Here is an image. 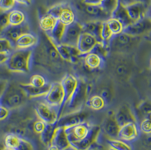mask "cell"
<instances>
[{
	"instance_id": "obj_29",
	"label": "cell",
	"mask_w": 151,
	"mask_h": 150,
	"mask_svg": "<svg viewBox=\"0 0 151 150\" xmlns=\"http://www.w3.org/2000/svg\"><path fill=\"white\" fill-rule=\"evenodd\" d=\"M58 21H61L66 26H69L76 21V14L73 9L65 4L60 14Z\"/></svg>"
},
{
	"instance_id": "obj_38",
	"label": "cell",
	"mask_w": 151,
	"mask_h": 150,
	"mask_svg": "<svg viewBox=\"0 0 151 150\" xmlns=\"http://www.w3.org/2000/svg\"><path fill=\"white\" fill-rule=\"evenodd\" d=\"M29 84L38 88H42L48 84L45 78L43 76L39 74L32 75L31 77Z\"/></svg>"
},
{
	"instance_id": "obj_45",
	"label": "cell",
	"mask_w": 151,
	"mask_h": 150,
	"mask_svg": "<svg viewBox=\"0 0 151 150\" xmlns=\"http://www.w3.org/2000/svg\"><path fill=\"white\" fill-rule=\"evenodd\" d=\"M139 129L141 131L146 134H151V125L150 118H145L140 124Z\"/></svg>"
},
{
	"instance_id": "obj_40",
	"label": "cell",
	"mask_w": 151,
	"mask_h": 150,
	"mask_svg": "<svg viewBox=\"0 0 151 150\" xmlns=\"http://www.w3.org/2000/svg\"><path fill=\"white\" fill-rule=\"evenodd\" d=\"M8 15L9 12L0 9V34L10 26Z\"/></svg>"
},
{
	"instance_id": "obj_60",
	"label": "cell",
	"mask_w": 151,
	"mask_h": 150,
	"mask_svg": "<svg viewBox=\"0 0 151 150\" xmlns=\"http://www.w3.org/2000/svg\"><path fill=\"white\" fill-rule=\"evenodd\" d=\"M5 148L4 143H0V150H4V149Z\"/></svg>"
},
{
	"instance_id": "obj_32",
	"label": "cell",
	"mask_w": 151,
	"mask_h": 150,
	"mask_svg": "<svg viewBox=\"0 0 151 150\" xmlns=\"http://www.w3.org/2000/svg\"><path fill=\"white\" fill-rule=\"evenodd\" d=\"M85 104L91 109L95 111L103 109L106 106V103L104 100L99 94H95L88 97Z\"/></svg>"
},
{
	"instance_id": "obj_11",
	"label": "cell",
	"mask_w": 151,
	"mask_h": 150,
	"mask_svg": "<svg viewBox=\"0 0 151 150\" xmlns=\"http://www.w3.org/2000/svg\"><path fill=\"white\" fill-rule=\"evenodd\" d=\"M140 133V130L137 123H127L120 127L118 139L130 143L137 139Z\"/></svg>"
},
{
	"instance_id": "obj_59",
	"label": "cell",
	"mask_w": 151,
	"mask_h": 150,
	"mask_svg": "<svg viewBox=\"0 0 151 150\" xmlns=\"http://www.w3.org/2000/svg\"><path fill=\"white\" fill-rule=\"evenodd\" d=\"M138 2H143L145 4V5H147V6H149L150 5V1L151 0H136Z\"/></svg>"
},
{
	"instance_id": "obj_16",
	"label": "cell",
	"mask_w": 151,
	"mask_h": 150,
	"mask_svg": "<svg viewBox=\"0 0 151 150\" xmlns=\"http://www.w3.org/2000/svg\"><path fill=\"white\" fill-rule=\"evenodd\" d=\"M114 118L119 127L130 123H137L132 110L127 105H123L114 115Z\"/></svg>"
},
{
	"instance_id": "obj_47",
	"label": "cell",
	"mask_w": 151,
	"mask_h": 150,
	"mask_svg": "<svg viewBox=\"0 0 151 150\" xmlns=\"http://www.w3.org/2000/svg\"><path fill=\"white\" fill-rule=\"evenodd\" d=\"M99 95L103 98L106 103V105H108L110 103L112 99V96L109 89H104L102 90Z\"/></svg>"
},
{
	"instance_id": "obj_17",
	"label": "cell",
	"mask_w": 151,
	"mask_h": 150,
	"mask_svg": "<svg viewBox=\"0 0 151 150\" xmlns=\"http://www.w3.org/2000/svg\"><path fill=\"white\" fill-rule=\"evenodd\" d=\"M98 42L93 36L83 32L79 38L76 47L82 56L90 53Z\"/></svg>"
},
{
	"instance_id": "obj_27",
	"label": "cell",
	"mask_w": 151,
	"mask_h": 150,
	"mask_svg": "<svg viewBox=\"0 0 151 150\" xmlns=\"http://www.w3.org/2000/svg\"><path fill=\"white\" fill-rule=\"evenodd\" d=\"M66 27V26L62 24L61 21H57L55 26L52 30L49 33L46 34L50 38L55 45L60 44L65 34Z\"/></svg>"
},
{
	"instance_id": "obj_5",
	"label": "cell",
	"mask_w": 151,
	"mask_h": 150,
	"mask_svg": "<svg viewBox=\"0 0 151 150\" xmlns=\"http://www.w3.org/2000/svg\"><path fill=\"white\" fill-rule=\"evenodd\" d=\"M62 89L64 93L63 99L58 112V119L62 115L63 111L71 96L73 94L78 84V79L74 75L67 74L65 75L61 81Z\"/></svg>"
},
{
	"instance_id": "obj_36",
	"label": "cell",
	"mask_w": 151,
	"mask_h": 150,
	"mask_svg": "<svg viewBox=\"0 0 151 150\" xmlns=\"http://www.w3.org/2000/svg\"><path fill=\"white\" fill-rule=\"evenodd\" d=\"M106 21L113 36L120 34L123 32L124 27L122 23L118 20L110 17Z\"/></svg>"
},
{
	"instance_id": "obj_61",
	"label": "cell",
	"mask_w": 151,
	"mask_h": 150,
	"mask_svg": "<svg viewBox=\"0 0 151 150\" xmlns=\"http://www.w3.org/2000/svg\"><path fill=\"white\" fill-rule=\"evenodd\" d=\"M75 150V149H73V148H72V147H70V148H69V149H68V150Z\"/></svg>"
},
{
	"instance_id": "obj_15",
	"label": "cell",
	"mask_w": 151,
	"mask_h": 150,
	"mask_svg": "<svg viewBox=\"0 0 151 150\" xmlns=\"http://www.w3.org/2000/svg\"><path fill=\"white\" fill-rule=\"evenodd\" d=\"M29 32V27L26 22L18 26H9L0 35L1 37L5 38L10 41L14 47L15 42L21 35Z\"/></svg>"
},
{
	"instance_id": "obj_35",
	"label": "cell",
	"mask_w": 151,
	"mask_h": 150,
	"mask_svg": "<svg viewBox=\"0 0 151 150\" xmlns=\"http://www.w3.org/2000/svg\"><path fill=\"white\" fill-rule=\"evenodd\" d=\"M110 50L109 45L101 41L98 42L91 52L95 53L104 59L108 56Z\"/></svg>"
},
{
	"instance_id": "obj_34",
	"label": "cell",
	"mask_w": 151,
	"mask_h": 150,
	"mask_svg": "<svg viewBox=\"0 0 151 150\" xmlns=\"http://www.w3.org/2000/svg\"><path fill=\"white\" fill-rule=\"evenodd\" d=\"M110 148L115 150H133L130 143L119 139H109L107 141Z\"/></svg>"
},
{
	"instance_id": "obj_1",
	"label": "cell",
	"mask_w": 151,
	"mask_h": 150,
	"mask_svg": "<svg viewBox=\"0 0 151 150\" xmlns=\"http://www.w3.org/2000/svg\"><path fill=\"white\" fill-rule=\"evenodd\" d=\"M32 49H17L12 51L5 64L10 72L28 73L31 66Z\"/></svg>"
},
{
	"instance_id": "obj_14",
	"label": "cell",
	"mask_w": 151,
	"mask_h": 150,
	"mask_svg": "<svg viewBox=\"0 0 151 150\" xmlns=\"http://www.w3.org/2000/svg\"><path fill=\"white\" fill-rule=\"evenodd\" d=\"M137 37L132 36L124 32L113 36L109 43L110 49L123 50L127 49L137 40Z\"/></svg>"
},
{
	"instance_id": "obj_12",
	"label": "cell",
	"mask_w": 151,
	"mask_h": 150,
	"mask_svg": "<svg viewBox=\"0 0 151 150\" xmlns=\"http://www.w3.org/2000/svg\"><path fill=\"white\" fill-rule=\"evenodd\" d=\"M101 132V128L98 125H93L89 135L82 141L70 143V147L76 150H89L92 146L97 142Z\"/></svg>"
},
{
	"instance_id": "obj_46",
	"label": "cell",
	"mask_w": 151,
	"mask_h": 150,
	"mask_svg": "<svg viewBox=\"0 0 151 150\" xmlns=\"http://www.w3.org/2000/svg\"><path fill=\"white\" fill-rule=\"evenodd\" d=\"M139 110L141 113L145 116V118H150L151 115V107L150 103L148 102L142 103L139 107Z\"/></svg>"
},
{
	"instance_id": "obj_58",
	"label": "cell",
	"mask_w": 151,
	"mask_h": 150,
	"mask_svg": "<svg viewBox=\"0 0 151 150\" xmlns=\"http://www.w3.org/2000/svg\"><path fill=\"white\" fill-rule=\"evenodd\" d=\"M48 150H61L59 149L57 146H55V145L53 144H50L49 146H48Z\"/></svg>"
},
{
	"instance_id": "obj_25",
	"label": "cell",
	"mask_w": 151,
	"mask_h": 150,
	"mask_svg": "<svg viewBox=\"0 0 151 150\" xmlns=\"http://www.w3.org/2000/svg\"><path fill=\"white\" fill-rule=\"evenodd\" d=\"M104 130L110 139H117L120 127L116 121L114 116H109L104 124Z\"/></svg>"
},
{
	"instance_id": "obj_43",
	"label": "cell",
	"mask_w": 151,
	"mask_h": 150,
	"mask_svg": "<svg viewBox=\"0 0 151 150\" xmlns=\"http://www.w3.org/2000/svg\"><path fill=\"white\" fill-rule=\"evenodd\" d=\"M16 5L15 0H0V9L9 12L14 9Z\"/></svg>"
},
{
	"instance_id": "obj_21",
	"label": "cell",
	"mask_w": 151,
	"mask_h": 150,
	"mask_svg": "<svg viewBox=\"0 0 151 150\" xmlns=\"http://www.w3.org/2000/svg\"><path fill=\"white\" fill-rule=\"evenodd\" d=\"M51 144L57 146L61 150H68L70 147L65 128L60 127L56 128Z\"/></svg>"
},
{
	"instance_id": "obj_63",
	"label": "cell",
	"mask_w": 151,
	"mask_h": 150,
	"mask_svg": "<svg viewBox=\"0 0 151 150\" xmlns=\"http://www.w3.org/2000/svg\"><path fill=\"white\" fill-rule=\"evenodd\" d=\"M114 150V149H111V148H109V150Z\"/></svg>"
},
{
	"instance_id": "obj_4",
	"label": "cell",
	"mask_w": 151,
	"mask_h": 150,
	"mask_svg": "<svg viewBox=\"0 0 151 150\" xmlns=\"http://www.w3.org/2000/svg\"><path fill=\"white\" fill-rule=\"evenodd\" d=\"M92 126L93 125L87 121H85L74 126L65 128L69 143H76L84 139L89 135Z\"/></svg>"
},
{
	"instance_id": "obj_22",
	"label": "cell",
	"mask_w": 151,
	"mask_h": 150,
	"mask_svg": "<svg viewBox=\"0 0 151 150\" xmlns=\"http://www.w3.org/2000/svg\"><path fill=\"white\" fill-rule=\"evenodd\" d=\"M83 4L84 11L91 17L98 18L99 21L102 19L103 21H106L111 17L104 10L100 5H88L83 3Z\"/></svg>"
},
{
	"instance_id": "obj_26",
	"label": "cell",
	"mask_w": 151,
	"mask_h": 150,
	"mask_svg": "<svg viewBox=\"0 0 151 150\" xmlns=\"http://www.w3.org/2000/svg\"><path fill=\"white\" fill-rule=\"evenodd\" d=\"M111 17L117 19L122 23L124 28L133 23L127 11L126 8L121 5H118L117 9L111 15Z\"/></svg>"
},
{
	"instance_id": "obj_9",
	"label": "cell",
	"mask_w": 151,
	"mask_h": 150,
	"mask_svg": "<svg viewBox=\"0 0 151 150\" xmlns=\"http://www.w3.org/2000/svg\"><path fill=\"white\" fill-rule=\"evenodd\" d=\"M83 32V24L75 21L66 26L61 44L76 46L79 38Z\"/></svg>"
},
{
	"instance_id": "obj_39",
	"label": "cell",
	"mask_w": 151,
	"mask_h": 150,
	"mask_svg": "<svg viewBox=\"0 0 151 150\" xmlns=\"http://www.w3.org/2000/svg\"><path fill=\"white\" fill-rule=\"evenodd\" d=\"M113 36V34H112L109 28L108 27L106 21H104L101 31V37L102 41L106 44H109Z\"/></svg>"
},
{
	"instance_id": "obj_2",
	"label": "cell",
	"mask_w": 151,
	"mask_h": 150,
	"mask_svg": "<svg viewBox=\"0 0 151 150\" xmlns=\"http://www.w3.org/2000/svg\"><path fill=\"white\" fill-rule=\"evenodd\" d=\"M91 87L89 85L83 80L78 79V86L64 109H66L67 113L81 111L89 97Z\"/></svg>"
},
{
	"instance_id": "obj_30",
	"label": "cell",
	"mask_w": 151,
	"mask_h": 150,
	"mask_svg": "<svg viewBox=\"0 0 151 150\" xmlns=\"http://www.w3.org/2000/svg\"><path fill=\"white\" fill-rule=\"evenodd\" d=\"M56 128L57 123L55 124H47L44 129L40 134L41 142L47 147L52 143Z\"/></svg>"
},
{
	"instance_id": "obj_31",
	"label": "cell",
	"mask_w": 151,
	"mask_h": 150,
	"mask_svg": "<svg viewBox=\"0 0 151 150\" xmlns=\"http://www.w3.org/2000/svg\"><path fill=\"white\" fill-rule=\"evenodd\" d=\"M57 21V19L52 16L47 14L43 15L40 18L39 26L42 31L45 32L46 34H48L55 26Z\"/></svg>"
},
{
	"instance_id": "obj_49",
	"label": "cell",
	"mask_w": 151,
	"mask_h": 150,
	"mask_svg": "<svg viewBox=\"0 0 151 150\" xmlns=\"http://www.w3.org/2000/svg\"><path fill=\"white\" fill-rule=\"evenodd\" d=\"M10 109L0 105V120H4L6 119L9 115Z\"/></svg>"
},
{
	"instance_id": "obj_13",
	"label": "cell",
	"mask_w": 151,
	"mask_h": 150,
	"mask_svg": "<svg viewBox=\"0 0 151 150\" xmlns=\"http://www.w3.org/2000/svg\"><path fill=\"white\" fill-rule=\"evenodd\" d=\"M57 51L62 61L76 63L82 55L76 46L60 44L55 45Z\"/></svg>"
},
{
	"instance_id": "obj_42",
	"label": "cell",
	"mask_w": 151,
	"mask_h": 150,
	"mask_svg": "<svg viewBox=\"0 0 151 150\" xmlns=\"http://www.w3.org/2000/svg\"><path fill=\"white\" fill-rule=\"evenodd\" d=\"M14 46L12 43L5 38L0 37V53L9 52L12 53Z\"/></svg>"
},
{
	"instance_id": "obj_57",
	"label": "cell",
	"mask_w": 151,
	"mask_h": 150,
	"mask_svg": "<svg viewBox=\"0 0 151 150\" xmlns=\"http://www.w3.org/2000/svg\"><path fill=\"white\" fill-rule=\"evenodd\" d=\"M89 150H107L104 149L103 146L100 145H97L96 143L93 144Z\"/></svg>"
},
{
	"instance_id": "obj_50",
	"label": "cell",
	"mask_w": 151,
	"mask_h": 150,
	"mask_svg": "<svg viewBox=\"0 0 151 150\" xmlns=\"http://www.w3.org/2000/svg\"><path fill=\"white\" fill-rule=\"evenodd\" d=\"M10 71L7 69L5 64H0V80H6L5 77H6Z\"/></svg>"
},
{
	"instance_id": "obj_55",
	"label": "cell",
	"mask_w": 151,
	"mask_h": 150,
	"mask_svg": "<svg viewBox=\"0 0 151 150\" xmlns=\"http://www.w3.org/2000/svg\"><path fill=\"white\" fill-rule=\"evenodd\" d=\"M102 1L103 0H83L82 2L84 4L99 5H100Z\"/></svg>"
},
{
	"instance_id": "obj_6",
	"label": "cell",
	"mask_w": 151,
	"mask_h": 150,
	"mask_svg": "<svg viewBox=\"0 0 151 150\" xmlns=\"http://www.w3.org/2000/svg\"><path fill=\"white\" fill-rule=\"evenodd\" d=\"M64 93L60 82H54L50 84L47 94L44 96V102L50 106L58 109L62 104Z\"/></svg>"
},
{
	"instance_id": "obj_53",
	"label": "cell",
	"mask_w": 151,
	"mask_h": 150,
	"mask_svg": "<svg viewBox=\"0 0 151 150\" xmlns=\"http://www.w3.org/2000/svg\"><path fill=\"white\" fill-rule=\"evenodd\" d=\"M117 72L119 76H124L127 73V68L123 64L119 65L117 68Z\"/></svg>"
},
{
	"instance_id": "obj_48",
	"label": "cell",
	"mask_w": 151,
	"mask_h": 150,
	"mask_svg": "<svg viewBox=\"0 0 151 150\" xmlns=\"http://www.w3.org/2000/svg\"><path fill=\"white\" fill-rule=\"evenodd\" d=\"M46 124H47L46 123L43 122L40 120L36 121L34 124V130L35 131L36 133L40 134L44 129V128L46 126Z\"/></svg>"
},
{
	"instance_id": "obj_44",
	"label": "cell",
	"mask_w": 151,
	"mask_h": 150,
	"mask_svg": "<svg viewBox=\"0 0 151 150\" xmlns=\"http://www.w3.org/2000/svg\"><path fill=\"white\" fill-rule=\"evenodd\" d=\"M16 150H35L34 147L30 141L21 137L19 143Z\"/></svg>"
},
{
	"instance_id": "obj_24",
	"label": "cell",
	"mask_w": 151,
	"mask_h": 150,
	"mask_svg": "<svg viewBox=\"0 0 151 150\" xmlns=\"http://www.w3.org/2000/svg\"><path fill=\"white\" fill-rule=\"evenodd\" d=\"M84 61L87 68L94 70L101 68L103 64V58L99 55L90 52L87 54L82 55Z\"/></svg>"
},
{
	"instance_id": "obj_20",
	"label": "cell",
	"mask_w": 151,
	"mask_h": 150,
	"mask_svg": "<svg viewBox=\"0 0 151 150\" xmlns=\"http://www.w3.org/2000/svg\"><path fill=\"white\" fill-rule=\"evenodd\" d=\"M19 87L24 91L25 95L28 98H38L44 97L48 93V90L50 88V84H47L42 88L36 87L29 83L28 84H20Z\"/></svg>"
},
{
	"instance_id": "obj_52",
	"label": "cell",
	"mask_w": 151,
	"mask_h": 150,
	"mask_svg": "<svg viewBox=\"0 0 151 150\" xmlns=\"http://www.w3.org/2000/svg\"><path fill=\"white\" fill-rule=\"evenodd\" d=\"M8 84L9 82L7 80H0V97L4 93Z\"/></svg>"
},
{
	"instance_id": "obj_18",
	"label": "cell",
	"mask_w": 151,
	"mask_h": 150,
	"mask_svg": "<svg viewBox=\"0 0 151 150\" xmlns=\"http://www.w3.org/2000/svg\"><path fill=\"white\" fill-rule=\"evenodd\" d=\"M148 7L144 3L136 1L126 8L131 19L135 22L146 17Z\"/></svg>"
},
{
	"instance_id": "obj_10",
	"label": "cell",
	"mask_w": 151,
	"mask_h": 150,
	"mask_svg": "<svg viewBox=\"0 0 151 150\" xmlns=\"http://www.w3.org/2000/svg\"><path fill=\"white\" fill-rule=\"evenodd\" d=\"M151 28V21L147 16L139 21L133 22L124 28L123 32L134 37H139L150 31Z\"/></svg>"
},
{
	"instance_id": "obj_37",
	"label": "cell",
	"mask_w": 151,
	"mask_h": 150,
	"mask_svg": "<svg viewBox=\"0 0 151 150\" xmlns=\"http://www.w3.org/2000/svg\"><path fill=\"white\" fill-rule=\"evenodd\" d=\"M118 5V0H103L100 5L104 10L111 16V15L117 9Z\"/></svg>"
},
{
	"instance_id": "obj_3",
	"label": "cell",
	"mask_w": 151,
	"mask_h": 150,
	"mask_svg": "<svg viewBox=\"0 0 151 150\" xmlns=\"http://www.w3.org/2000/svg\"><path fill=\"white\" fill-rule=\"evenodd\" d=\"M26 97L19 86L9 82L7 88L0 97V105L9 109H15L24 103Z\"/></svg>"
},
{
	"instance_id": "obj_8",
	"label": "cell",
	"mask_w": 151,
	"mask_h": 150,
	"mask_svg": "<svg viewBox=\"0 0 151 150\" xmlns=\"http://www.w3.org/2000/svg\"><path fill=\"white\" fill-rule=\"evenodd\" d=\"M87 114L82 111L67 113L62 115L58 119L57 127L66 128L86 121Z\"/></svg>"
},
{
	"instance_id": "obj_62",
	"label": "cell",
	"mask_w": 151,
	"mask_h": 150,
	"mask_svg": "<svg viewBox=\"0 0 151 150\" xmlns=\"http://www.w3.org/2000/svg\"><path fill=\"white\" fill-rule=\"evenodd\" d=\"M4 150H11V149H7V148H5Z\"/></svg>"
},
{
	"instance_id": "obj_28",
	"label": "cell",
	"mask_w": 151,
	"mask_h": 150,
	"mask_svg": "<svg viewBox=\"0 0 151 150\" xmlns=\"http://www.w3.org/2000/svg\"><path fill=\"white\" fill-rule=\"evenodd\" d=\"M8 18L10 26H18L26 23V14L18 9H13L9 11Z\"/></svg>"
},
{
	"instance_id": "obj_23",
	"label": "cell",
	"mask_w": 151,
	"mask_h": 150,
	"mask_svg": "<svg viewBox=\"0 0 151 150\" xmlns=\"http://www.w3.org/2000/svg\"><path fill=\"white\" fill-rule=\"evenodd\" d=\"M103 21L98 20L88 21L83 24V31L93 36L99 42H101V31Z\"/></svg>"
},
{
	"instance_id": "obj_41",
	"label": "cell",
	"mask_w": 151,
	"mask_h": 150,
	"mask_svg": "<svg viewBox=\"0 0 151 150\" xmlns=\"http://www.w3.org/2000/svg\"><path fill=\"white\" fill-rule=\"evenodd\" d=\"M65 3H60L55 4L53 6L50 7L47 11V14H49L53 17H54L56 19L58 20L60 14L62 11L63 7H64Z\"/></svg>"
},
{
	"instance_id": "obj_64",
	"label": "cell",
	"mask_w": 151,
	"mask_h": 150,
	"mask_svg": "<svg viewBox=\"0 0 151 150\" xmlns=\"http://www.w3.org/2000/svg\"><path fill=\"white\" fill-rule=\"evenodd\" d=\"M81 1H83V0H81Z\"/></svg>"
},
{
	"instance_id": "obj_51",
	"label": "cell",
	"mask_w": 151,
	"mask_h": 150,
	"mask_svg": "<svg viewBox=\"0 0 151 150\" xmlns=\"http://www.w3.org/2000/svg\"><path fill=\"white\" fill-rule=\"evenodd\" d=\"M12 53L9 52H1L0 53V64H5L7 61L10 55Z\"/></svg>"
},
{
	"instance_id": "obj_33",
	"label": "cell",
	"mask_w": 151,
	"mask_h": 150,
	"mask_svg": "<svg viewBox=\"0 0 151 150\" xmlns=\"http://www.w3.org/2000/svg\"><path fill=\"white\" fill-rule=\"evenodd\" d=\"M21 136L14 133L7 134L4 138V144L5 148L16 150L21 140Z\"/></svg>"
},
{
	"instance_id": "obj_7",
	"label": "cell",
	"mask_w": 151,
	"mask_h": 150,
	"mask_svg": "<svg viewBox=\"0 0 151 150\" xmlns=\"http://www.w3.org/2000/svg\"><path fill=\"white\" fill-rule=\"evenodd\" d=\"M35 112L39 119L46 124H55L58 119V109L45 102L37 104Z\"/></svg>"
},
{
	"instance_id": "obj_56",
	"label": "cell",
	"mask_w": 151,
	"mask_h": 150,
	"mask_svg": "<svg viewBox=\"0 0 151 150\" xmlns=\"http://www.w3.org/2000/svg\"><path fill=\"white\" fill-rule=\"evenodd\" d=\"M16 4H19L23 5L29 6L31 4L32 0H15Z\"/></svg>"
},
{
	"instance_id": "obj_19",
	"label": "cell",
	"mask_w": 151,
	"mask_h": 150,
	"mask_svg": "<svg viewBox=\"0 0 151 150\" xmlns=\"http://www.w3.org/2000/svg\"><path fill=\"white\" fill-rule=\"evenodd\" d=\"M39 42V39L36 35L29 32L21 35L17 40L14 46L17 49H32Z\"/></svg>"
},
{
	"instance_id": "obj_54",
	"label": "cell",
	"mask_w": 151,
	"mask_h": 150,
	"mask_svg": "<svg viewBox=\"0 0 151 150\" xmlns=\"http://www.w3.org/2000/svg\"><path fill=\"white\" fill-rule=\"evenodd\" d=\"M118 3L119 5L123 6L124 7H126L130 5L131 4H133L134 2H136V0H118Z\"/></svg>"
}]
</instances>
